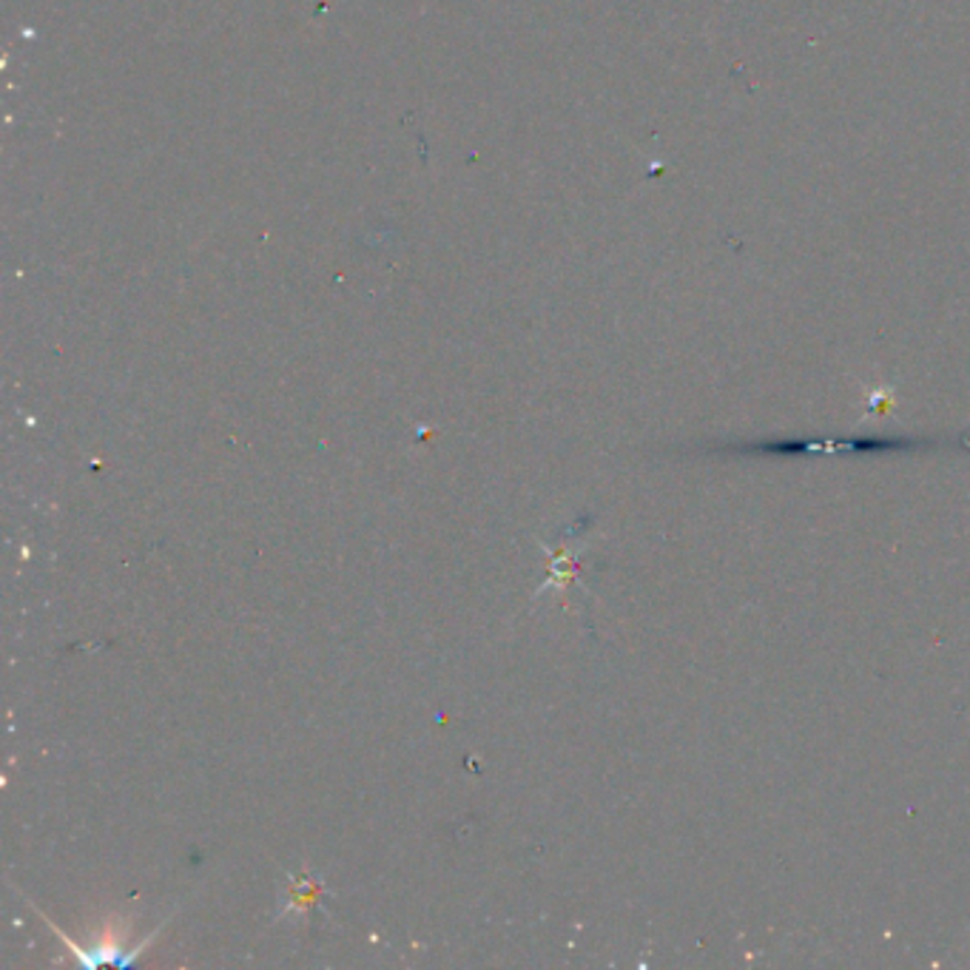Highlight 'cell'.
I'll return each mask as SVG.
<instances>
[{"instance_id": "6da1fadb", "label": "cell", "mask_w": 970, "mask_h": 970, "mask_svg": "<svg viewBox=\"0 0 970 970\" xmlns=\"http://www.w3.org/2000/svg\"><path fill=\"white\" fill-rule=\"evenodd\" d=\"M891 405H894V387H888V385L874 387V390L868 393V414L862 416V421L874 419V416H880L882 410Z\"/></svg>"}]
</instances>
